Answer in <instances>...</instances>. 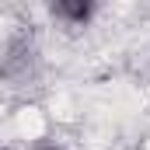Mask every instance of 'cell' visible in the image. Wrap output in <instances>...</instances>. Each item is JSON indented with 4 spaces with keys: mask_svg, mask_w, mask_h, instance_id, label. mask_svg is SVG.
<instances>
[{
    "mask_svg": "<svg viewBox=\"0 0 150 150\" xmlns=\"http://www.w3.org/2000/svg\"><path fill=\"white\" fill-rule=\"evenodd\" d=\"M56 11H59V14H67V18H74V21H87V14H91V7H87V4H74V0L56 4Z\"/></svg>",
    "mask_w": 150,
    "mask_h": 150,
    "instance_id": "obj_1",
    "label": "cell"
}]
</instances>
